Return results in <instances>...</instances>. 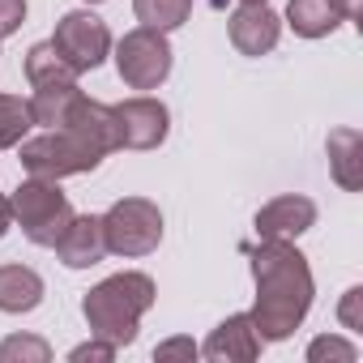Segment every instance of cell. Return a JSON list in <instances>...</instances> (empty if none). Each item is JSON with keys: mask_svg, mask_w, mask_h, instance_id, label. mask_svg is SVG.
<instances>
[{"mask_svg": "<svg viewBox=\"0 0 363 363\" xmlns=\"http://www.w3.org/2000/svg\"><path fill=\"white\" fill-rule=\"evenodd\" d=\"M150 308H154V278L150 274H137V269H124V274L103 278L82 299V312H86L90 333L103 337V342H111V346H128L137 337V325H141V316Z\"/></svg>", "mask_w": 363, "mask_h": 363, "instance_id": "cell-2", "label": "cell"}, {"mask_svg": "<svg viewBox=\"0 0 363 363\" xmlns=\"http://www.w3.org/2000/svg\"><path fill=\"white\" fill-rule=\"evenodd\" d=\"M325 359L354 363V359H359V350H354L350 342H342V337H316V342L308 346V363H325Z\"/></svg>", "mask_w": 363, "mask_h": 363, "instance_id": "cell-22", "label": "cell"}, {"mask_svg": "<svg viewBox=\"0 0 363 363\" xmlns=\"http://www.w3.org/2000/svg\"><path fill=\"white\" fill-rule=\"evenodd\" d=\"M9 210H13V223L22 227V235L39 248H56V240L73 223V206L60 193V184L56 179H39V175H30L9 197Z\"/></svg>", "mask_w": 363, "mask_h": 363, "instance_id": "cell-3", "label": "cell"}, {"mask_svg": "<svg viewBox=\"0 0 363 363\" xmlns=\"http://www.w3.org/2000/svg\"><path fill=\"white\" fill-rule=\"evenodd\" d=\"M43 303V278L30 265H0V312H35Z\"/></svg>", "mask_w": 363, "mask_h": 363, "instance_id": "cell-16", "label": "cell"}, {"mask_svg": "<svg viewBox=\"0 0 363 363\" xmlns=\"http://www.w3.org/2000/svg\"><path fill=\"white\" fill-rule=\"evenodd\" d=\"M116 133L124 150H158L171 133V111L158 99H128L116 103Z\"/></svg>", "mask_w": 363, "mask_h": 363, "instance_id": "cell-8", "label": "cell"}, {"mask_svg": "<svg viewBox=\"0 0 363 363\" xmlns=\"http://www.w3.org/2000/svg\"><path fill=\"white\" fill-rule=\"evenodd\" d=\"M77 94H82L77 82H65V86H39L35 99L26 103V107H30V120L43 124V128H60V120H65V111L73 107Z\"/></svg>", "mask_w": 363, "mask_h": 363, "instance_id": "cell-18", "label": "cell"}, {"mask_svg": "<svg viewBox=\"0 0 363 363\" xmlns=\"http://www.w3.org/2000/svg\"><path fill=\"white\" fill-rule=\"evenodd\" d=\"M261 346H265V342H261L252 316H248V312H235V316H227V320L206 337L201 354H206L210 363H252V359L261 354Z\"/></svg>", "mask_w": 363, "mask_h": 363, "instance_id": "cell-9", "label": "cell"}, {"mask_svg": "<svg viewBox=\"0 0 363 363\" xmlns=\"http://www.w3.org/2000/svg\"><path fill=\"white\" fill-rule=\"evenodd\" d=\"M316 223V206L308 197H274L265 210H257V235L261 240H295Z\"/></svg>", "mask_w": 363, "mask_h": 363, "instance_id": "cell-14", "label": "cell"}, {"mask_svg": "<svg viewBox=\"0 0 363 363\" xmlns=\"http://www.w3.org/2000/svg\"><path fill=\"white\" fill-rule=\"evenodd\" d=\"M26 82L39 90V86H65V82H77V69L56 52V43H35L26 52Z\"/></svg>", "mask_w": 363, "mask_h": 363, "instance_id": "cell-17", "label": "cell"}, {"mask_svg": "<svg viewBox=\"0 0 363 363\" xmlns=\"http://www.w3.org/2000/svg\"><path fill=\"white\" fill-rule=\"evenodd\" d=\"M103 240L116 257H145L162 240V214L145 197H124L103 214Z\"/></svg>", "mask_w": 363, "mask_h": 363, "instance_id": "cell-5", "label": "cell"}, {"mask_svg": "<svg viewBox=\"0 0 363 363\" xmlns=\"http://www.w3.org/2000/svg\"><path fill=\"white\" fill-rule=\"evenodd\" d=\"M337 320H342L350 333L363 329V286H350V291L342 295V303H337Z\"/></svg>", "mask_w": 363, "mask_h": 363, "instance_id": "cell-23", "label": "cell"}, {"mask_svg": "<svg viewBox=\"0 0 363 363\" xmlns=\"http://www.w3.org/2000/svg\"><path fill=\"white\" fill-rule=\"evenodd\" d=\"M86 5H103V0H86Z\"/></svg>", "mask_w": 363, "mask_h": 363, "instance_id": "cell-29", "label": "cell"}, {"mask_svg": "<svg viewBox=\"0 0 363 363\" xmlns=\"http://www.w3.org/2000/svg\"><path fill=\"white\" fill-rule=\"evenodd\" d=\"M227 22H231L227 30H231V43L240 56H265V52H274V43L282 35V18L269 5H240Z\"/></svg>", "mask_w": 363, "mask_h": 363, "instance_id": "cell-10", "label": "cell"}, {"mask_svg": "<svg viewBox=\"0 0 363 363\" xmlns=\"http://www.w3.org/2000/svg\"><path fill=\"white\" fill-rule=\"evenodd\" d=\"M329 171L346 193L363 189V133L359 128H333L329 133Z\"/></svg>", "mask_w": 363, "mask_h": 363, "instance_id": "cell-15", "label": "cell"}, {"mask_svg": "<svg viewBox=\"0 0 363 363\" xmlns=\"http://www.w3.org/2000/svg\"><path fill=\"white\" fill-rule=\"evenodd\" d=\"M30 107L13 94H0V150H9V145H22L26 128H30Z\"/></svg>", "mask_w": 363, "mask_h": 363, "instance_id": "cell-20", "label": "cell"}, {"mask_svg": "<svg viewBox=\"0 0 363 363\" xmlns=\"http://www.w3.org/2000/svg\"><path fill=\"white\" fill-rule=\"evenodd\" d=\"M111 354H116V346H111V342H103V337H94V342L77 346L69 359H73V363H86V359H111Z\"/></svg>", "mask_w": 363, "mask_h": 363, "instance_id": "cell-26", "label": "cell"}, {"mask_svg": "<svg viewBox=\"0 0 363 363\" xmlns=\"http://www.w3.org/2000/svg\"><path fill=\"white\" fill-rule=\"evenodd\" d=\"M9 227H13V210H9V197L0 193V240L9 235Z\"/></svg>", "mask_w": 363, "mask_h": 363, "instance_id": "cell-27", "label": "cell"}, {"mask_svg": "<svg viewBox=\"0 0 363 363\" xmlns=\"http://www.w3.org/2000/svg\"><path fill=\"white\" fill-rule=\"evenodd\" d=\"M52 43H56V52H60L77 73H86V69H99V65L107 60V52H111V30H107V22L94 18L90 9H77V13H65V18L56 22Z\"/></svg>", "mask_w": 363, "mask_h": 363, "instance_id": "cell-7", "label": "cell"}, {"mask_svg": "<svg viewBox=\"0 0 363 363\" xmlns=\"http://www.w3.org/2000/svg\"><path fill=\"white\" fill-rule=\"evenodd\" d=\"M350 18H359V0H291L286 5V22L303 39H325Z\"/></svg>", "mask_w": 363, "mask_h": 363, "instance_id": "cell-12", "label": "cell"}, {"mask_svg": "<svg viewBox=\"0 0 363 363\" xmlns=\"http://www.w3.org/2000/svg\"><path fill=\"white\" fill-rule=\"evenodd\" d=\"M116 69L124 77V86L133 90H158L167 77H171V43L162 30H150V26H137L120 39L116 48Z\"/></svg>", "mask_w": 363, "mask_h": 363, "instance_id": "cell-6", "label": "cell"}, {"mask_svg": "<svg viewBox=\"0 0 363 363\" xmlns=\"http://www.w3.org/2000/svg\"><path fill=\"white\" fill-rule=\"evenodd\" d=\"M48 359H52V346H48L43 337L18 333V337H5V342H0V363H48Z\"/></svg>", "mask_w": 363, "mask_h": 363, "instance_id": "cell-21", "label": "cell"}, {"mask_svg": "<svg viewBox=\"0 0 363 363\" xmlns=\"http://www.w3.org/2000/svg\"><path fill=\"white\" fill-rule=\"evenodd\" d=\"M240 5H265V0H240Z\"/></svg>", "mask_w": 363, "mask_h": 363, "instance_id": "cell-28", "label": "cell"}, {"mask_svg": "<svg viewBox=\"0 0 363 363\" xmlns=\"http://www.w3.org/2000/svg\"><path fill=\"white\" fill-rule=\"evenodd\" d=\"M201 350L193 346V337H171V342H162L158 350H154V359H197Z\"/></svg>", "mask_w": 363, "mask_h": 363, "instance_id": "cell-25", "label": "cell"}, {"mask_svg": "<svg viewBox=\"0 0 363 363\" xmlns=\"http://www.w3.org/2000/svg\"><path fill=\"white\" fill-rule=\"evenodd\" d=\"M56 252L69 269H90L107 257V240H103V218L94 214H73V223L65 227V235L56 240Z\"/></svg>", "mask_w": 363, "mask_h": 363, "instance_id": "cell-13", "label": "cell"}, {"mask_svg": "<svg viewBox=\"0 0 363 363\" xmlns=\"http://www.w3.org/2000/svg\"><path fill=\"white\" fill-rule=\"evenodd\" d=\"M133 13L141 26L150 30H175V26H184L189 13H193V0H133Z\"/></svg>", "mask_w": 363, "mask_h": 363, "instance_id": "cell-19", "label": "cell"}, {"mask_svg": "<svg viewBox=\"0 0 363 363\" xmlns=\"http://www.w3.org/2000/svg\"><path fill=\"white\" fill-rule=\"evenodd\" d=\"M252 278H257V308L248 316L261 342H286L303 325L316 295L308 257L291 240H261V248L252 252Z\"/></svg>", "mask_w": 363, "mask_h": 363, "instance_id": "cell-1", "label": "cell"}, {"mask_svg": "<svg viewBox=\"0 0 363 363\" xmlns=\"http://www.w3.org/2000/svg\"><path fill=\"white\" fill-rule=\"evenodd\" d=\"M22 22H26V0H0V39L22 30Z\"/></svg>", "mask_w": 363, "mask_h": 363, "instance_id": "cell-24", "label": "cell"}, {"mask_svg": "<svg viewBox=\"0 0 363 363\" xmlns=\"http://www.w3.org/2000/svg\"><path fill=\"white\" fill-rule=\"evenodd\" d=\"M60 128H69V133H77V137H86L103 158L111 154V150H120V133H116V111L107 107V103H94V99H86V94H77L73 99V107L65 111V120H60Z\"/></svg>", "mask_w": 363, "mask_h": 363, "instance_id": "cell-11", "label": "cell"}, {"mask_svg": "<svg viewBox=\"0 0 363 363\" xmlns=\"http://www.w3.org/2000/svg\"><path fill=\"white\" fill-rule=\"evenodd\" d=\"M103 162V154L69 133V128H48L43 137H30L22 141V167L39 179H65V175H82V171H94Z\"/></svg>", "mask_w": 363, "mask_h": 363, "instance_id": "cell-4", "label": "cell"}]
</instances>
